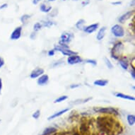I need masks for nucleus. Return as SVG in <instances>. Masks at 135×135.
Here are the masks:
<instances>
[{"label": "nucleus", "instance_id": "nucleus-36", "mask_svg": "<svg viewBox=\"0 0 135 135\" xmlns=\"http://www.w3.org/2000/svg\"><path fill=\"white\" fill-rule=\"evenodd\" d=\"M41 0H33V4H38V3L40 2Z\"/></svg>", "mask_w": 135, "mask_h": 135}, {"label": "nucleus", "instance_id": "nucleus-28", "mask_svg": "<svg viewBox=\"0 0 135 135\" xmlns=\"http://www.w3.org/2000/svg\"><path fill=\"white\" fill-rule=\"evenodd\" d=\"M40 111L39 110H37L35 113H33V115H32V117H33L34 119H36V120H38V118L40 117Z\"/></svg>", "mask_w": 135, "mask_h": 135}, {"label": "nucleus", "instance_id": "nucleus-18", "mask_svg": "<svg viewBox=\"0 0 135 135\" xmlns=\"http://www.w3.org/2000/svg\"><path fill=\"white\" fill-rule=\"evenodd\" d=\"M57 132V129L55 128V127H47L44 130V132H42V135H51L54 133H55Z\"/></svg>", "mask_w": 135, "mask_h": 135}, {"label": "nucleus", "instance_id": "nucleus-22", "mask_svg": "<svg viewBox=\"0 0 135 135\" xmlns=\"http://www.w3.org/2000/svg\"><path fill=\"white\" fill-rule=\"evenodd\" d=\"M85 23H86V21H85L84 19H79V20L76 22V27L79 30H84Z\"/></svg>", "mask_w": 135, "mask_h": 135}, {"label": "nucleus", "instance_id": "nucleus-33", "mask_svg": "<svg viewBox=\"0 0 135 135\" xmlns=\"http://www.w3.org/2000/svg\"><path fill=\"white\" fill-rule=\"evenodd\" d=\"M55 50H50V51H48V55L49 56H53L55 55Z\"/></svg>", "mask_w": 135, "mask_h": 135}, {"label": "nucleus", "instance_id": "nucleus-11", "mask_svg": "<svg viewBox=\"0 0 135 135\" xmlns=\"http://www.w3.org/2000/svg\"><path fill=\"white\" fill-rule=\"evenodd\" d=\"M44 74V69L42 68H36L34 70L31 71V74H30V77L31 79H36L38 78L39 76Z\"/></svg>", "mask_w": 135, "mask_h": 135}, {"label": "nucleus", "instance_id": "nucleus-23", "mask_svg": "<svg viewBox=\"0 0 135 135\" xmlns=\"http://www.w3.org/2000/svg\"><path fill=\"white\" fill-rule=\"evenodd\" d=\"M127 122L130 126L134 125L135 123V116L134 115H128L127 117Z\"/></svg>", "mask_w": 135, "mask_h": 135}, {"label": "nucleus", "instance_id": "nucleus-16", "mask_svg": "<svg viewBox=\"0 0 135 135\" xmlns=\"http://www.w3.org/2000/svg\"><path fill=\"white\" fill-rule=\"evenodd\" d=\"M115 96L117 98H122V99L128 100H132V101H134L135 100L134 97H133L132 95H126V94H124V93H115Z\"/></svg>", "mask_w": 135, "mask_h": 135}, {"label": "nucleus", "instance_id": "nucleus-12", "mask_svg": "<svg viewBox=\"0 0 135 135\" xmlns=\"http://www.w3.org/2000/svg\"><path fill=\"white\" fill-rule=\"evenodd\" d=\"M99 26V23H93V24L89 25L88 26L84 27V31L86 32V33H92L93 32H95Z\"/></svg>", "mask_w": 135, "mask_h": 135}, {"label": "nucleus", "instance_id": "nucleus-39", "mask_svg": "<svg viewBox=\"0 0 135 135\" xmlns=\"http://www.w3.org/2000/svg\"><path fill=\"white\" fill-rule=\"evenodd\" d=\"M72 135H81V134H80L78 132H74L73 133V134H72Z\"/></svg>", "mask_w": 135, "mask_h": 135}, {"label": "nucleus", "instance_id": "nucleus-4", "mask_svg": "<svg viewBox=\"0 0 135 135\" xmlns=\"http://www.w3.org/2000/svg\"><path fill=\"white\" fill-rule=\"evenodd\" d=\"M111 32L117 38H122L124 36V30L122 26L119 24L114 25L111 28Z\"/></svg>", "mask_w": 135, "mask_h": 135}, {"label": "nucleus", "instance_id": "nucleus-13", "mask_svg": "<svg viewBox=\"0 0 135 135\" xmlns=\"http://www.w3.org/2000/svg\"><path fill=\"white\" fill-rule=\"evenodd\" d=\"M49 81V76L47 74H42L38 77V79L37 81V83H38V85L40 86H44L45 84L48 82Z\"/></svg>", "mask_w": 135, "mask_h": 135}, {"label": "nucleus", "instance_id": "nucleus-34", "mask_svg": "<svg viewBox=\"0 0 135 135\" xmlns=\"http://www.w3.org/2000/svg\"><path fill=\"white\" fill-rule=\"evenodd\" d=\"M131 75H132V79H135V72H134V68H132V71H131Z\"/></svg>", "mask_w": 135, "mask_h": 135}, {"label": "nucleus", "instance_id": "nucleus-9", "mask_svg": "<svg viewBox=\"0 0 135 135\" xmlns=\"http://www.w3.org/2000/svg\"><path fill=\"white\" fill-rule=\"evenodd\" d=\"M21 32H22V27L18 26L11 33L10 36V39L12 40H16L19 39L21 36Z\"/></svg>", "mask_w": 135, "mask_h": 135}, {"label": "nucleus", "instance_id": "nucleus-21", "mask_svg": "<svg viewBox=\"0 0 135 135\" xmlns=\"http://www.w3.org/2000/svg\"><path fill=\"white\" fill-rule=\"evenodd\" d=\"M40 11H42V12H44V13H48L49 11H51L52 7H50V5L47 6V5H46L45 4H40Z\"/></svg>", "mask_w": 135, "mask_h": 135}, {"label": "nucleus", "instance_id": "nucleus-17", "mask_svg": "<svg viewBox=\"0 0 135 135\" xmlns=\"http://www.w3.org/2000/svg\"><path fill=\"white\" fill-rule=\"evenodd\" d=\"M108 84V81L105 79H98L96 80L93 82V84L95 86H105L107 84Z\"/></svg>", "mask_w": 135, "mask_h": 135}, {"label": "nucleus", "instance_id": "nucleus-27", "mask_svg": "<svg viewBox=\"0 0 135 135\" xmlns=\"http://www.w3.org/2000/svg\"><path fill=\"white\" fill-rule=\"evenodd\" d=\"M105 60V64H106V66H108V68H109L110 69H112L113 68V64L111 63V62L110 61V60L108 59V58H105L104 59Z\"/></svg>", "mask_w": 135, "mask_h": 135}, {"label": "nucleus", "instance_id": "nucleus-14", "mask_svg": "<svg viewBox=\"0 0 135 135\" xmlns=\"http://www.w3.org/2000/svg\"><path fill=\"white\" fill-rule=\"evenodd\" d=\"M105 32H106V27L103 26L101 28H100L96 36V39L99 41L102 40L105 36Z\"/></svg>", "mask_w": 135, "mask_h": 135}, {"label": "nucleus", "instance_id": "nucleus-26", "mask_svg": "<svg viewBox=\"0 0 135 135\" xmlns=\"http://www.w3.org/2000/svg\"><path fill=\"white\" fill-rule=\"evenodd\" d=\"M29 18H30V16L28 15V14H24V15H23L21 17V21L23 23H26L28 21Z\"/></svg>", "mask_w": 135, "mask_h": 135}, {"label": "nucleus", "instance_id": "nucleus-3", "mask_svg": "<svg viewBox=\"0 0 135 135\" xmlns=\"http://www.w3.org/2000/svg\"><path fill=\"white\" fill-rule=\"evenodd\" d=\"M123 48H124V45H123L122 42H117L114 45L113 49H112V51H111V56H112V57L115 58V60L119 59L120 56H121V53L122 52Z\"/></svg>", "mask_w": 135, "mask_h": 135}, {"label": "nucleus", "instance_id": "nucleus-30", "mask_svg": "<svg viewBox=\"0 0 135 135\" xmlns=\"http://www.w3.org/2000/svg\"><path fill=\"white\" fill-rule=\"evenodd\" d=\"M86 62L87 63H89V64H92V65H93V66H95V65L97 64V62H96V61H95V60H87Z\"/></svg>", "mask_w": 135, "mask_h": 135}, {"label": "nucleus", "instance_id": "nucleus-15", "mask_svg": "<svg viewBox=\"0 0 135 135\" xmlns=\"http://www.w3.org/2000/svg\"><path fill=\"white\" fill-rule=\"evenodd\" d=\"M69 108H65V109H63V110H62L59 111V112H57V113H54L53 115H51V116H50V117L47 118V120H52V119H55V118H56V117H60V116H61L62 115H63V114H64L65 113H66L67 111H69Z\"/></svg>", "mask_w": 135, "mask_h": 135}, {"label": "nucleus", "instance_id": "nucleus-40", "mask_svg": "<svg viewBox=\"0 0 135 135\" xmlns=\"http://www.w3.org/2000/svg\"><path fill=\"white\" fill-rule=\"evenodd\" d=\"M48 2H55V1H56V0H47Z\"/></svg>", "mask_w": 135, "mask_h": 135}, {"label": "nucleus", "instance_id": "nucleus-6", "mask_svg": "<svg viewBox=\"0 0 135 135\" xmlns=\"http://www.w3.org/2000/svg\"><path fill=\"white\" fill-rule=\"evenodd\" d=\"M73 38L74 36L72 33H69V32H64L60 36V43L64 45L69 44Z\"/></svg>", "mask_w": 135, "mask_h": 135}, {"label": "nucleus", "instance_id": "nucleus-42", "mask_svg": "<svg viewBox=\"0 0 135 135\" xmlns=\"http://www.w3.org/2000/svg\"><path fill=\"white\" fill-rule=\"evenodd\" d=\"M99 1H102V0H99Z\"/></svg>", "mask_w": 135, "mask_h": 135}, {"label": "nucleus", "instance_id": "nucleus-37", "mask_svg": "<svg viewBox=\"0 0 135 135\" xmlns=\"http://www.w3.org/2000/svg\"><path fill=\"white\" fill-rule=\"evenodd\" d=\"M2 80L0 78V93L2 91Z\"/></svg>", "mask_w": 135, "mask_h": 135}, {"label": "nucleus", "instance_id": "nucleus-25", "mask_svg": "<svg viewBox=\"0 0 135 135\" xmlns=\"http://www.w3.org/2000/svg\"><path fill=\"white\" fill-rule=\"evenodd\" d=\"M42 28V24L39 22L36 23H35L34 26H33V30H34L35 32L39 31L40 29Z\"/></svg>", "mask_w": 135, "mask_h": 135}, {"label": "nucleus", "instance_id": "nucleus-19", "mask_svg": "<svg viewBox=\"0 0 135 135\" xmlns=\"http://www.w3.org/2000/svg\"><path fill=\"white\" fill-rule=\"evenodd\" d=\"M92 99V98H87L86 99H77L74 100V101H72V103H70V104L72 105H79L82 104V103H87L88 101H89L90 100Z\"/></svg>", "mask_w": 135, "mask_h": 135}, {"label": "nucleus", "instance_id": "nucleus-35", "mask_svg": "<svg viewBox=\"0 0 135 135\" xmlns=\"http://www.w3.org/2000/svg\"><path fill=\"white\" fill-rule=\"evenodd\" d=\"M7 6H8L7 4H4L1 5V6H0V10H1V9H4V8H7Z\"/></svg>", "mask_w": 135, "mask_h": 135}, {"label": "nucleus", "instance_id": "nucleus-10", "mask_svg": "<svg viewBox=\"0 0 135 135\" xmlns=\"http://www.w3.org/2000/svg\"><path fill=\"white\" fill-rule=\"evenodd\" d=\"M134 11H129L127 12H126L125 13H124L123 15H122L120 16L118 21H119V22L121 23H124L126 21H127L128 19L132 16L134 15Z\"/></svg>", "mask_w": 135, "mask_h": 135}, {"label": "nucleus", "instance_id": "nucleus-32", "mask_svg": "<svg viewBox=\"0 0 135 135\" xmlns=\"http://www.w3.org/2000/svg\"><path fill=\"white\" fill-rule=\"evenodd\" d=\"M80 85L79 84H71L70 85V88L71 89H76V88H78V87H79Z\"/></svg>", "mask_w": 135, "mask_h": 135}, {"label": "nucleus", "instance_id": "nucleus-7", "mask_svg": "<svg viewBox=\"0 0 135 135\" xmlns=\"http://www.w3.org/2000/svg\"><path fill=\"white\" fill-rule=\"evenodd\" d=\"M55 50H57V51L60 52L61 53L63 54L64 55L66 56H71L73 55H76V52L72 51L71 50H69V48H66V47H62L61 45H57V46L55 47Z\"/></svg>", "mask_w": 135, "mask_h": 135}, {"label": "nucleus", "instance_id": "nucleus-31", "mask_svg": "<svg viewBox=\"0 0 135 135\" xmlns=\"http://www.w3.org/2000/svg\"><path fill=\"white\" fill-rule=\"evenodd\" d=\"M4 65V60L2 57H0V68H2Z\"/></svg>", "mask_w": 135, "mask_h": 135}, {"label": "nucleus", "instance_id": "nucleus-5", "mask_svg": "<svg viewBox=\"0 0 135 135\" xmlns=\"http://www.w3.org/2000/svg\"><path fill=\"white\" fill-rule=\"evenodd\" d=\"M93 110L96 112V113H101V114H108V115H118V112H117L115 108H94Z\"/></svg>", "mask_w": 135, "mask_h": 135}, {"label": "nucleus", "instance_id": "nucleus-29", "mask_svg": "<svg viewBox=\"0 0 135 135\" xmlns=\"http://www.w3.org/2000/svg\"><path fill=\"white\" fill-rule=\"evenodd\" d=\"M42 26H46V27H50L53 25V23L52 21H45L44 23H42Z\"/></svg>", "mask_w": 135, "mask_h": 135}, {"label": "nucleus", "instance_id": "nucleus-24", "mask_svg": "<svg viewBox=\"0 0 135 135\" xmlns=\"http://www.w3.org/2000/svg\"><path fill=\"white\" fill-rule=\"evenodd\" d=\"M67 98H68V96H67V95H61V96H60L59 98H57V99L55 100L54 103H57L63 102V101H64V100H66Z\"/></svg>", "mask_w": 135, "mask_h": 135}, {"label": "nucleus", "instance_id": "nucleus-20", "mask_svg": "<svg viewBox=\"0 0 135 135\" xmlns=\"http://www.w3.org/2000/svg\"><path fill=\"white\" fill-rule=\"evenodd\" d=\"M119 62H120V66H122V69H124V70H127L129 64L127 61L124 58H121V59H120V60H119Z\"/></svg>", "mask_w": 135, "mask_h": 135}, {"label": "nucleus", "instance_id": "nucleus-8", "mask_svg": "<svg viewBox=\"0 0 135 135\" xmlns=\"http://www.w3.org/2000/svg\"><path fill=\"white\" fill-rule=\"evenodd\" d=\"M82 62V59L79 55H73L69 56V57L67 58V63L71 65L74 64H79Z\"/></svg>", "mask_w": 135, "mask_h": 135}, {"label": "nucleus", "instance_id": "nucleus-41", "mask_svg": "<svg viewBox=\"0 0 135 135\" xmlns=\"http://www.w3.org/2000/svg\"><path fill=\"white\" fill-rule=\"evenodd\" d=\"M74 2H78V1H80V0H72Z\"/></svg>", "mask_w": 135, "mask_h": 135}, {"label": "nucleus", "instance_id": "nucleus-38", "mask_svg": "<svg viewBox=\"0 0 135 135\" xmlns=\"http://www.w3.org/2000/svg\"><path fill=\"white\" fill-rule=\"evenodd\" d=\"M111 4L114 5H118V4H121L122 2H112Z\"/></svg>", "mask_w": 135, "mask_h": 135}, {"label": "nucleus", "instance_id": "nucleus-2", "mask_svg": "<svg viewBox=\"0 0 135 135\" xmlns=\"http://www.w3.org/2000/svg\"><path fill=\"white\" fill-rule=\"evenodd\" d=\"M90 124L89 120H86V118L82 117L81 120V124L79 127V134L81 135H91L90 131Z\"/></svg>", "mask_w": 135, "mask_h": 135}, {"label": "nucleus", "instance_id": "nucleus-1", "mask_svg": "<svg viewBox=\"0 0 135 135\" xmlns=\"http://www.w3.org/2000/svg\"><path fill=\"white\" fill-rule=\"evenodd\" d=\"M96 126L100 132L106 135H119L123 130L120 122L110 116L98 117Z\"/></svg>", "mask_w": 135, "mask_h": 135}]
</instances>
